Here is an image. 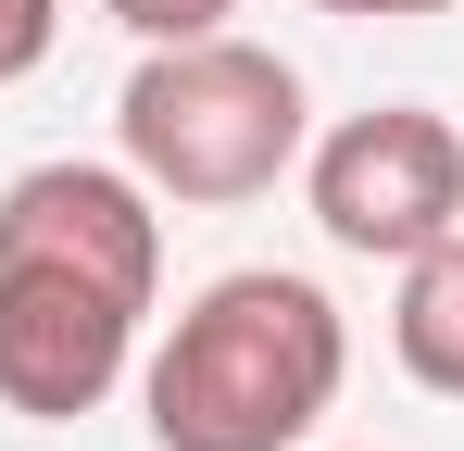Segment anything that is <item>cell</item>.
Masks as SVG:
<instances>
[{
    "label": "cell",
    "instance_id": "6da1fadb",
    "mask_svg": "<svg viewBox=\"0 0 464 451\" xmlns=\"http://www.w3.org/2000/svg\"><path fill=\"white\" fill-rule=\"evenodd\" d=\"M163 301V214L126 163H25L0 188V414H101Z\"/></svg>",
    "mask_w": 464,
    "mask_h": 451
},
{
    "label": "cell",
    "instance_id": "7a4b0ae2",
    "mask_svg": "<svg viewBox=\"0 0 464 451\" xmlns=\"http://www.w3.org/2000/svg\"><path fill=\"white\" fill-rule=\"evenodd\" d=\"M339 376H352L339 301L289 264H238L163 326V351L139 364V414L151 451H302Z\"/></svg>",
    "mask_w": 464,
    "mask_h": 451
},
{
    "label": "cell",
    "instance_id": "3957f363",
    "mask_svg": "<svg viewBox=\"0 0 464 451\" xmlns=\"http://www.w3.org/2000/svg\"><path fill=\"white\" fill-rule=\"evenodd\" d=\"M113 139H126V176L151 201H188V214H227V201H264L289 163H302V75L251 38H176V51H139L126 101H113Z\"/></svg>",
    "mask_w": 464,
    "mask_h": 451
},
{
    "label": "cell",
    "instance_id": "277c9868",
    "mask_svg": "<svg viewBox=\"0 0 464 451\" xmlns=\"http://www.w3.org/2000/svg\"><path fill=\"white\" fill-rule=\"evenodd\" d=\"M302 188L352 264H414L427 238L464 226V126L427 101H377V113L302 139Z\"/></svg>",
    "mask_w": 464,
    "mask_h": 451
},
{
    "label": "cell",
    "instance_id": "5b68a950",
    "mask_svg": "<svg viewBox=\"0 0 464 451\" xmlns=\"http://www.w3.org/2000/svg\"><path fill=\"white\" fill-rule=\"evenodd\" d=\"M389 351L414 389H440L464 401V226L452 238H427L414 264H401V313H389Z\"/></svg>",
    "mask_w": 464,
    "mask_h": 451
},
{
    "label": "cell",
    "instance_id": "8992f818",
    "mask_svg": "<svg viewBox=\"0 0 464 451\" xmlns=\"http://www.w3.org/2000/svg\"><path fill=\"white\" fill-rule=\"evenodd\" d=\"M101 13H113V25H126L139 51H176V38H214L238 0H101Z\"/></svg>",
    "mask_w": 464,
    "mask_h": 451
},
{
    "label": "cell",
    "instance_id": "52a82bcc",
    "mask_svg": "<svg viewBox=\"0 0 464 451\" xmlns=\"http://www.w3.org/2000/svg\"><path fill=\"white\" fill-rule=\"evenodd\" d=\"M51 38H63V0H0V88L51 63Z\"/></svg>",
    "mask_w": 464,
    "mask_h": 451
},
{
    "label": "cell",
    "instance_id": "ba28073f",
    "mask_svg": "<svg viewBox=\"0 0 464 451\" xmlns=\"http://www.w3.org/2000/svg\"><path fill=\"white\" fill-rule=\"evenodd\" d=\"M302 13H339V25H414V13H452V0H302Z\"/></svg>",
    "mask_w": 464,
    "mask_h": 451
}]
</instances>
